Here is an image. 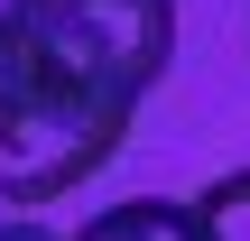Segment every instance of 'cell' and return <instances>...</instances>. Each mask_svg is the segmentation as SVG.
<instances>
[{
    "label": "cell",
    "instance_id": "cell-3",
    "mask_svg": "<svg viewBox=\"0 0 250 241\" xmlns=\"http://www.w3.org/2000/svg\"><path fill=\"white\" fill-rule=\"evenodd\" d=\"M195 232L204 241H250V167L213 176V186L195 195Z\"/></svg>",
    "mask_w": 250,
    "mask_h": 241
},
{
    "label": "cell",
    "instance_id": "cell-4",
    "mask_svg": "<svg viewBox=\"0 0 250 241\" xmlns=\"http://www.w3.org/2000/svg\"><path fill=\"white\" fill-rule=\"evenodd\" d=\"M0 241H65V232H46L37 214H9V223H0Z\"/></svg>",
    "mask_w": 250,
    "mask_h": 241
},
{
    "label": "cell",
    "instance_id": "cell-1",
    "mask_svg": "<svg viewBox=\"0 0 250 241\" xmlns=\"http://www.w3.org/2000/svg\"><path fill=\"white\" fill-rule=\"evenodd\" d=\"M176 56V0H9L0 9V195L37 214L111 167L130 111Z\"/></svg>",
    "mask_w": 250,
    "mask_h": 241
},
{
    "label": "cell",
    "instance_id": "cell-2",
    "mask_svg": "<svg viewBox=\"0 0 250 241\" xmlns=\"http://www.w3.org/2000/svg\"><path fill=\"white\" fill-rule=\"evenodd\" d=\"M65 241H204V232H195V204H176V195H121Z\"/></svg>",
    "mask_w": 250,
    "mask_h": 241
}]
</instances>
